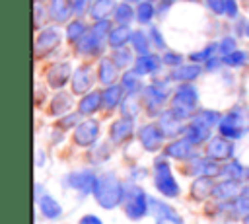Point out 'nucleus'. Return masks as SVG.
Returning <instances> with one entry per match:
<instances>
[{"mask_svg":"<svg viewBox=\"0 0 249 224\" xmlns=\"http://www.w3.org/2000/svg\"><path fill=\"white\" fill-rule=\"evenodd\" d=\"M124 205V212L128 218L136 220V218H142L146 214V210L150 208L148 206V197L146 193L136 185V183H124L123 185V201Z\"/></svg>","mask_w":249,"mask_h":224,"instance_id":"obj_3","label":"nucleus"},{"mask_svg":"<svg viewBox=\"0 0 249 224\" xmlns=\"http://www.w3.org/2000/svg\"><path fill=\"white\" fill-rule=\"evenodd\" d=\"M154 16H156V8H154V4H152L150 0H140L138 6H136V19H138V23L146 25V23L152 21Z\"/></svg>","mask_w":249,"mask_h":224,"instance_id":"obj_36","label":"nucleus"},{"mask_svg":"<svg viewBox=\"0 0 249 224\" xmlns=\"http://www.w3.org/2000/svg\"><path fill=\"white\" fill-rule=\"evenodd\" d=\"M222 64H224V60H222V56L218 58L216 55H214L212 58H208V60L204 62V66H206V70H216V68H220Z\"/></svg>","mask_w":249,"mask_h":224,"instance_id":"obj_51","label":"nucleus"},{"mask_svg":"<svg viewBox=\"0 0 249 224\" xmlns=\"http://www.w3.org/2000/svg\"><path fill=\"white\" fill-rule=\"evenodd\" d=\"M206 6L214 14H226V0H206Z\"/></svg>","mask_w":249,"mask_h":224,"instance_id":"obj_50","label":"nucleus"},{"mask_svg":"<svg viewBox=\"0 0 249 224\" xmlns=\"http://www.w3.org/2000/svg\"><path fill=\"white\" fill-rule=\"evenodd\" d=\"M235 51V39L233 37H224L220 43H218V53L224 56V55H230Z\"/></svg>","mask_w":249,"mask_h":224,"instance_id":"obj_45","label":"nucleus"},{"mask_svg":"<svg viewBox=\"0 0 249 224\" xmlns=\"http://www.w3.org/2000/svg\"><path fill=\"white\" fill-rule=\"evenodd\" d=\"M214 53H218V43H210V45H206L202 51L193 53V55H191V60H193V62H206L208 58L214 56Z\"/></svg>","mask_w":249,"mask_h":224,"instance_id":"obj_42","label":"nucleus"},{"mask_svg":"<svg viewBox=\"0 0 249 224\" xmlns=\"http://www.w3.org/2000/svg\"><path fill=\"white\" fill-rule=\"evenodd\" d=\"M111 10H115L113 0H95V2L89 6V16H91L95 21H97V19H109Z\"/></svg>","mask_w":249,"mask_h":224,"instance_id":"obj_32","label":"nucleus"},{"mask_svg":"<svg viewBox=\"0 0 249 224\" xmlns=\"http://www.w3.org/2000/svg\"><path fill=\"white\" fill-rule=\"evenodd\" d=\"M191 169H187L189 173H196V175H206V177H212V175H216V173H220V169H218V164H216V160H212L210 156L208 158H195L193 162H191V166H189Z\"/></svg>","mask_w":249,"mask_h":224,"instance_id":"obj_20","label":"nucleus"},{"mask_svg":"<svg viewBox=\"0 0 249 224\" xmlns=\"http://www.w3.org/2000/svg\"><path fill=\"white\" fill-rule=\"evenodd\" d=\"M220 175H224L228 179H239V177L245 175V169H243V166L239 162H230L228 166H224L220 169Z\"/></svg>","mask_w":249,"mask_h":224,"instance_id":"obj_41","label":"nucleus"},{"mask_svg":"<svg viewBox=\"0 0 249 224\" xmlns=\"http://www.w3.org/2000/svg\"><path fill=\"white\" fill-rule=\"evenodd\" d=\"M111 58H113V62H115L119 68H126V66L132 64V53H130L128 49H124V47L115 49V53H113Z\"/></svg>","mask_w":249,"mask_h":224,"instance_id":"obj_40","label":"nucleus"},{"mask_svg":"<svg viewBox=\"0 0 249 224\" xmlns=\"http://www.w3.org/2000/svg\"><path fill=\"white\" fill-rule=\"evenodd\" d=\"M196 105H198L196 88L193 84H189V82H183L175 90V93L171 97V111L175 115H179L181 119H191L195 115V111H196Z\"/></svg>","mask_w":249,"mask_h":224,"instance_id":"obj_2","label":"nucleus"},{"mask_svg":"<svg viewBox=\"0 0 249 224\" xmlns=\"http://www.w3.org/2000/svg\"><path fill=\"white\" fill-rule=\"evenodd\" d=\"M210 129H212V127H206V125H202V123L191 119V123H189L187 129H185V136L196 146V144H200L202 140H206V138L210 136Z\"/></svg>","mask_w":249,"mask_h":224,"instance_id":"obj_23","label":"nucleus"},{"mask_svg":"<svg viewBox=\"0 0 249 224\" xmlns=\"http://www.w3.org/2000/svg\"><path fill=\"white\" fill-rule=\"evenodd\" d=\"M214 183H212V179L210 177H206V175H198V179L193 183V187H191V195H193V199H206L208 195H212V191H214Z\"/></svg>","mask_w":249,"mask_h":224,"instance_id":"obj_29","label":"nucleus"},{"mask_svg":"<svg viewBox=\"0 0 249 224\" xmlns=\"http://www.w3.org/2000/svg\"><path fill=\"white\" fill-rule=\"evenodd\" d=\"M163 60L160 58V56H156V55H138V58L134 60V72L138 74V76H146V74H154V72H158V68H160V64H161Z\"/></svg>","mask_w":249,"mask_h":224,"instance_id":"obj_19","label":"nucleus"},{"mask_svg":"<svg viewBox=\"0 0 249 224\" xmlns=\"http://www.w3.org/2000/svg\"><path fill=\"white\" fill-rule=\"evenodd\" d=\"M123 86H117V84H111V86H105V90L101 92L103 93V107L105 109H115L121 101H123Z\"/></svg>","mask_w":249,"mask_h":224,"instance_id":"obj_28","label":"nucleus"},{"mask_svg":"<svg viewBox=\"0 0 249 224\" xmlns=\"http://www.w3.org/2000/svg\"><path fill=\"white\" fill-rule=\"evenodd\" d=\"M121 86L124 90L126 95H136L140 90H142V84H140V76L130 70V72H124L123 78H121Z\"/></svg>","mask_w":249,"mask_h":224,"instance_id":"obj_33","label":"nucleus"},{"mask_svg":"<svg viewBox=\"0 0 249 224\" xmlns=\"http://www.w3.org/2000/svg\"><path fill=\"white\" fill-rule=\"evenodd\" d=\"M239 193V181L237 179H226L224 183H218L212 191V195L220 201H228V199H233L235 195Z\"/></svg>","mask_w":249,"mask_h":224,"instance_id":"obj_27","label":"nucleus"},{"mask_svg":"<svg viewBox=\"0 0 249 224\" xmlns=\"http://www.w3.org/2000/svg\"><path fill=\"white\" fill-rule=\"evenodd\" d=\"M93 84V74H91V66L84 64L80 68L74 70L72 74V92L74 93H88L89 88Z\"/></svg>","mask_w":249,"mask_h":224,"instance_id":"obj_16","label":"nucleus"},{"mask_svg":"<svg viewBox=\"0 0 249 224\" xmlns=\"http://www.w3.org/2000/svg\"><path fill=\"white\" fill-rule=\"evenodd\" d=\"M113 18H115V21L119 23V25H128L134 18H136V10L128 4V2H121V4H117L115 6V10H113Z\"/></svg>","mask_w":249,"mask_h":224,"instance_id":"obj_30","label":"nucleus"},{"mask_svg":"<svg viewBox=\"0 0 249 224\" xmlns=\"http://www.w3.org/2000/svg\"><path fill=\"white\" fill-rule=\"evenodd\" d=\"M39 208H41V212H43L47 218H58V216L62 214L60 205H58L51 195H43V197L39 199Z\"/></svg>","mask_w":249,"mask_h":224,"instance_id":"obj_34","label":"nucleus"},{"mask_svg":"<svg viewBox=\"0 0 249 224\" xmlns=\"http://www.w3.org/2000/svg\"><path fill=\"white\" fill-rule=\"evenodd\" d=\"M161 2H169V4H171V2H173V0H161Z\"/></svg>","mask_w":249,"mask_h":224,"instance_id":"obj_55","label":"nucleus"},{"mask_svg":"<svg viewBox=\"0 0 249 224\" xmlns=\"http://www.w3.org/2000/svg\"><path fill=\"white\" fill-rule=\"evenodd\" d=\"M235 210H237L241 216H249V195L237 197V201H235Z\"/></svg>","mask_w":249,"mask_h":224,"instance_id":"obj_47","label":"nucleus"},{"mask_svg":"<svg viewBox=\"0 0 249 224\" xmlns=\"http://www.w3.org/2000/svg\"><path fill=\"white\" fill-rule=\"evenodd\" d=\"M99 107H103V93L101 92H88L78 103V111L82 115H93Z\"/></svg>","mask_w":249,"mask_h":224,"instance_id":"obj_21","label":"nucleus"},{"mask_svg":"<svg viewBox=\"0 0 249 224\" xmlns=\"http://www.w3.org/2000/svg\"><path fill=\"white\" fill-rule=\"evenodd\" d=\"M226 16L235 18L237 16V2L235 0H226Z\"/></svg>","mask_w":249,"mask_h":224,"instance_id":"obj_52","label":"nucleus"},{"mask_svg":"<svg viewBox=\"0 0 249 224\" xmlns=\"http://www.w3.org/2000/svg\"><path fill=\"white\" fill-rule=\"evenodd\" d=\"M93 195L103 208H115L123 201V183L113 173L99 175L93 185Z\"/></svg>","mask_w":249,"mask_h":224,"instance_id":"obj_1","label":"nucleus"},{"mask_svg":"<svg viewBox=\"0 0 249 224\" xmlns=\"http://www.w3.org/2000/svg\"><path fill=\"white\" fill-rule=\"evenodd\" d=\"M121 109H123V115L124 117H136V113H138V101H136V95H126L124 99H123V105H121Z\"/></svg>","mask_w":249,"mask_h":224,"instance_id":"obj_43","label":"nucleus"},{"mask_svg":"<svg viewBox=\"0 0 249 224\" xmlns=\"http://www.w3.org/2000/svg\"><path fill=\"white\" fill-rule=\"evenodd\" d=\"M117 64L113 62V58H101L99 68H97V78L103 86H111L117 80Z\"/></svg>","mask_w":249,"mask_h":224,"instance_id":"obj_25","label":"nucleus"},{"mask_svg":"<svg viewBox=\"0 0 249 224\" xmlns=\"http://www.w3.org/2000/svg\"><path fill=\"white\" fill-rule=\"evenodd\" d=\"M148 206L156 218V224H183V218L167 203H161V201L148 197Z\"/></svg>","mask_w":249,"mask_h":224,"instance_id":"obj_8","label":"nucleus"},{"mask_svg":"<svg viewBox=\"0 0 249 224\" xmlns=\"http://www.w3.org/2000/svg\"><path fill=\"white\" fill-rule=\"evenodd\" d=\"M99 136V123L95 119H88L74 127V142L78 146H91Z\"/></svg>","mask_w":249,"mask_h":224,"instance_id":"obj_7","label":"nucleus"},{"mask_svg":"<svg viewBox=\"0 0 249 224\" xmlns=\"http://www.w3.org/2000/svg\"><path fill=\"white\" fill-rule=\"evenodd\" d=\"M95 175L91 169H82V171H72L68 177H66V183L82 193H89L93 191V185H95Z\"/></svg>","mask_w":249,"mask_h":224,"instance_id":"obj_15","label":"nucleus"},{"mask_svg":"<svg viewBox=\"0 0 249 224\" xmlns=\"http://www.w3.org/2000/svg\"><path fill=\"white\" fill-rule=\"evenodd\" d=\"M74 14L72 0H49V18L54 23H64Z\"/></svg>","mask_w":249,"mask_h":224,"instance_id":"obj_18","label":"nucleus"},{"mask_svg":"<svg viewBox=\"0 0 249 224\" xmlns=\"http://www.w3.org/2000/svg\"><path fill=\"white\" fill-rule=\"evenodd\" d=\"M124 2H132V0H124Z\"/></svg>","mask_w":249,"mask_h":224,"instance_id":"obj_56","label":"nucleus"},{"mask_svg":"<svg viewBox=\"0 0 249 224\" xmlns=\"http://www.w3.org/2000/svg\"><path fill=\"white\" fill-rule=\"evenodd\" d=\"M35 2H41V0H35Z\"/></svg>","mask_w":249,"mask_h":224,"instance_id":"obj_57","label":"nucleus"},{"mask_svg":"<svg viewBox=\"0 0 249 224\" xmlns=\"http://www.w3.org/2000/svg\"><path fill=\"white\" fill-rule=\"evenodd\" d=\"M206 154H208L212 160H216V162H220V160H230V158L233 156V144H231V140L226 138V136H216V138H212V140L208 142Z\"/></svg>","mask_w":249,"mask_h":224,"instance_id":"obj_11","label":"nucleus"},{"mask_svg":"<svg viewBox=\"0 0 249 224\" xmlns=\"http://www.w3.org/2000/svg\"><path fill=\"white\" fill-rule=\"evenodd\" d=\"M154 179H156V187L161 195H165V197H177L179 195V185H177L175 177L171 175V168L167 162H163V160L156 162Z\"/></svg>","mask_w":249,"mask_h":224,"instance_id":"obj_4","label":"nucleus"},{"mask_svg":"<svg viewBox=\"0 0 249 224\" xmlns=\"http://www.w3.org/2000/svg\"><path fill=\"white\" fill-rule=\"evenodd\" d=\"M130 43H132V49H134L138 55H148V53H150V39L146 37V33H142V31H132Z\"/></svg>","mask_w":249,"mask_h":224,"instance_id":"obj_37","label":"nucleus"},{"mask_svg":"<svg viewBox=\"0 0 249 224\" xmlns=\"http://www.w3.org/2000/svg\"><path fill=\"white\" fill-rule=\"evenodd\" d=\"M60 43V33L53 27H45L41 29V33L35 39V56L41 58L45 55H49L53 49H56Z\"/></svg>","mask_w":249,"mask_h":224,"instance_id":"obj_9","label":"nucleus"},{"mask_svg":"<svg viewBox=\"0 0 249 224\" xmlns=\"http://www.w3.org/2000/svg\"><path fill=\"white\" fill-rule=\"evenodd\" d=\"M88 31H89V27H88L82 19H74V21H70V23L66 25V39H68L70 43H78Z\"/></svg>","mask_w":249,"mask_h":224,"instance_id":"obj_35","label":"nucleus"},{"mask_svg":"<svg viewBox=\"0 0 249 224\" xmlns=\"http://www.w3.org/2000/svg\"><path fill=\"white\" fill-rule=\"evenodd\" d=\"M72 107V97L66 93V92H58L53 99H51V107H49V111L53 113V115H66L68 113V109Z\"/></svg>","mask_w":249,"mask_h":224,"instance_id":"obj_31","label":"nucleus"},{"mask_svg":"<svg viewBox=\"0 0 249 224\" xmlns=\"http://www.w3.org/2000/svg\"><path fill=\"white\" fill-rule=\"evenodd\" d=\"M193 142L185 136V138H179V140H173L167 148H165V156H171V158H177V160H183V158H189L191 152H193Z\"/></svg>","mask_w":249,"mask_h":224,"instance_id":"obj_24","label":"nucleus"},{"mask_svg":"<svg viewBox=\"0 0 249 224\" xmlns=\"http://www.w3.org/2000/svg\"><path fill=\"white\" fill-rule=\"evenodd\" d=\"M245 35L249 37V23H247V27H245Z\"/></svg>","mask_w":249,"mask_h":224,"instance_id":"obj_54","label":"nucleus"},{"mask_svg":"<svg viewBox=\"0 0 249 224\" xmlns=\"http://www.w3.org/2000/svg\"><path fill=\"white\" fill-rule=\"evenodd\" d=\"M78 224H103V222H101L97 216H93V214H88V216H84V218H82Z\"/></svg>","mask_w":249,"mask_h":224,"instance_id":"obj_53","label":"nucleus"},{"mask_svg":"<svg viewBox=\"0 0 249 224\" xmlns=\"http://www.w3.org/2000/svg\"><path fill=\"white\" fill-rule=\"evenodd\" d=\"M107 39H103V37H99L97 33H93L91 31V27H89V31L76 43V51L80 53V55H88V56H93V55H99L101 51H103V43H105Z\"/></svg>","mask_w":249,"mask_h":224,"instance_id":"obj_12","label":"nucleus"},{"mask_svg":"<svg viewBox=\"0 0 249 224\" xmlns=\"http://www.w3.org/2000/svg\"><path fill=\"white\" fill-rule=\"evenodd\" d=\"M200 72H202V66L198 62H195V64H181V66H177L169 74V80H175V82H193L195 78H198Z\"/></svg>","mask_w":249,"mask_h":224,"instance_id":"obj_22","label":"nucleus"},{"mask_svg":"<svg viewBox=\"0 0 249 224\" xmlns=\"http://www.w3.org/2000/svg\"><path fill=\"white\" fill-rule=\"evenodd\" d=\"M132 131H134V123H132V117H121V119H117L113 125H111V129H109V136H111V140L115 142V144H121V142H124L130 134H132Z\"/></svg>","mask_w":249,"mask_h":224,"instance_id":"obj_17","label":"nucleus"},{"mask_svg":"<svg viewBox=\"0 0 249 224\" xmlns=\"http://www.w3.org/2000/svg\"><path fill=\"white\" fill-rule=\"evenodd\" d=\"M218 131H220V134L222 136H226V138H230V140H235V138H239L241 134H243V127H241V117H239V113H228V115H224L222 119H220V123H218Z\"/></svg>","mask_w":249,"mask_h":224,"instance_id":"obj_10","label":"nucleus"},{"mask_svg":"<svg viewBox=\"0 0 249 224\" xmlns=\"http://www.w3.org/2000/svg\"><path fill=\"white\" fill-rule=\"evenodd\" d=\"M150 41H152L158 49H165V41H163V37H161V33H160L158 27H152V29H150Z\"/></svg>","mask_w":249,"mask_h":224,"instance_id":"obj_49","label":"nucleus"},{"mask_svg":"<svg viewBox=\"0 0 249 224\" xmlns=\"http://www.w3.org/2000/svg\"><path fill=\"white\" fill-rule=\"evenodd\" d=\"M191 119H195V121H198V123H202V125H206V127H214V125H218L220 123V113L218 111H210V109H202V111H198V113H195Z\"/></svg>","mask_w":249,"mask_h":224,"instance_id":"obj_38","label":"nucleus"},{"mask_svg":"<svg viewBox=\"0 0 249 224\" xmlns=\"http://www.w3.org/2000/svg\"><path fill=\"white\" fill-rule=\"evenodd\" d=\"M163 138H165V134H163L161 127L156 125V123H148V125L140 127V131H138V140H140V144H142L146 150H150V152H156V150L161 146Z\"/></svg>","mask_w":249,"mask_h":224,"instance_id":"obj_6","label":"nucleus"},{"mask_svg":"<svg viewBox=\"0 0 249 224\" xmlns=\"http://www.w3.org/2000/svg\"><path fill=\"white\" fill-rule=\"evenodd\" d=\"M222 60H224V64H228V66H231V68H237V66H241V64H245L247 60H249V55L245 53V51H233V53H230V55H224L222 56Z\"/></svg>","mask_w":249,"mask_h":224,"instance_id":"obj_39","label":"nucleus"},{"mask_svg":"<svg viewBox=\"0 0 249 224\" xmlns=\"http://www.w3.org/2000/svg\"><path fill=\"white\" fill-rule=\"evenodd\" d=\"M80 111L78 113H70V115H62V119L58 121V127L62 129V131H66V129H70V127H78V121H80Z\"/></svg>","mask_w":249,"mask_h":224,"instance_id":"obj_44","label":"nucleus"},{"mask_svg":"<svg viewBox=\"0 0 249 224\" xmlns=\"http://www.w3.org/2000/svg\"><path fill=\"white\" fill-rule=\"evenodd\" d=\"M89 0H72V8H74V14L76 16H82L86 12H89Z\"/></svg>","mask_w":249,"mask_h":224,"instance_id":"obj_48","label":"nucleus"},{"mask_svg":"<svg viewBox=\"0 0 249 224\" xmlns=\"http://www.w3.org/2000/svg\"><path fill=\"white\" fill-rule=\"evenodd\" d=\"M72 70H70V64L68 62H56L53 64L49 70H47V82L51 88L58 90V88H64V84L68 80H72Z\"/></svg>","mask_w":249,"mask_h":224,"instance_id":"obj_13","label":"nucleus"},{"mask_svg":"<svg viewBox=\"0 0 249 224\" xmlns=\"http://www.w3.org/2000/svg\"><path fill=\"white\" fill-rule=\"evenodd\" d=\"M161 60H163V64L173 66V68H177V66H181V64H183V56H181L179 53H171V51H169V53H165Z\"/></svg>","mask_w":249,"mask_h":224,"instance_id":"obj_46","label":"nucleus"},{"mask_svg":"<svg viewBox=\"0 0 249 224\" xmlns=\"http://www.w3.org/2000/svg\"><path fill=\"white\" fill-rule=\"evenodd\" d=\"M183 121H185V119H181V117L175 115L171 109H167V111L160 113L158 125L161 127V131H163L165 136H177L179 132H185V129H187V127L183 125Z\"/></svg>","mask_w":249,"mask_h":224,"instance_id":"obj_14","label":"nucleus"},{"mask_svg":"<svg viewBox=\"0 0 249 224\" xmlns=\"http://www.w3.org/2000/svg\"><path fill=\"white\" fill-rule=\"evenodd\" d=\"M130 37H132V31L128 29V25H119V27L111 29V33L107 37V43L113 49H121L130 41Z\"/></svg>","mask_w":249,"mask_h":224,"instance_id":"obj_26","label":"nucleus"},{"mask_svg":"<svg viewBox=\"0 0 249 224\" xmlns=\"http://www.w3.org/2000/svg\"><path fill=\"white\" fill-rule=\"evenodd\" d=\"M142 95H144V105H146L148 113H150V115L160 113V107H161V105L165 103V99H167L165 82H154V84H150L148 88H144Z\"/></svg>","mask_w":249,"mask_h":224,"instance_id":"obj_5","label":"nucleus"}]
</instances>
